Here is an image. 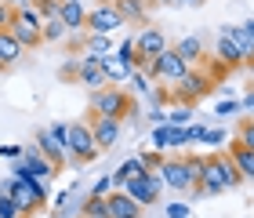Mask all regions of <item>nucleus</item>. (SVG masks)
I'll use <instances>...</instances> for the list:
<instances>
[{"label": "nucleus", "instance_id": "obj_14", "mask_svg": "<svg viewBox=\"0 0 254 218\" xmlns=\"http://www.w3.org/2000/svg\"><path fill=\"white\" fill-rule=\"evenodd\" d=\"M106 204H109V218H142V204L138 200H131L124 189H113V193H106Z\"/></svg>", "mask_w": 254, "mask_h": 218}, {"label": "nucleus", "instance_id": "obj_40", "mask_svg": "<svg viewBox=\"0 0 254 218\" xmlns=\"http://www.w3.org/2000/svg\"><path fill=\"white\" fill-rule=\"evenodd\" d=\"M26 149H18V145H0V156H7V160H18Z\"/></svg>", "mask_w": 254, "mask_h": 218}, {"label": "nucleus", "instance_id": "obj_16", "mask_svg": "<svg viewBox=\"0 0 254 218\" xmlns=\"http://www.w3.org/2000/svg\"><path fill=\"white\" fill-rule=\"evenodd\" d=\"M22 55H26V48L11 37V29H0V73H7L11 66H18Z\"/></svg>", "mask_w": 254, "mask_h": 218}, {"label": "nucleus", "instance_id": "obj_7", "mask_svg": "<svg viewBox=\"0 0 254 218\" xmlns=\"http://www.w3.org/2000/svg\"><path fill=\"white\" fill-rule=\"evenodd\" d=\"M189 70H192V66H189L186 59H182V55H178L175 48H167V51H160V55H156V59H153V62H149V66H145V73H153L156 80H164V84H178V80H182V76H186Z\"/></svg>", "mask_w": 254, "mask_h": 218}, {"label": "nucleus", "instance_id": "obj_29", "mask_svg": "<svg viewBox=\"0 0 254 218\" xmlns=\"http://www.w3.org/2000/svg\"><path fill=\"white\" fill-rule=\"evenodd\" d=\"M65 26H62V18H48V22H44V44H51V40H62L65 37Z\"/></svg>", "mask_w": 254, "mask_h": 218}, {"label": "nucleus", "instance_id": "obj_25", "mask_svg": "<svg viewBox=\"0 0 254 218\" xmlns=\"http://www.w3.org/2000/svg\"><path fill=\"white\" fill-rule=\"evenodd\" d=\"M124 22H145V0H113Z\"/></svg>", "mask_w": 254, "mask_h": 218}, {"label": "nucleus", "instance_id": "obj_33", "mask_svg": "<svg viewBox=\"0 0 254 218\" xmlns=\"http://www.w3.org/2000/svg\"><path fill=\"white\" fill-rule=\"evenodd\" d=\"M142 164L153 171V167H160L164 164V153H160V149H149V153H142Z\"/></svg>", "mask_w": 254, "mask_h": 218}, {"label": "nucleus", "instance_id": "obj_2", "mask_svg": "<svg viewBox=\"0 0 254 218\" xmlns=\"http://www.w3.org/2000/svg\"><path fill=\"white\" fill-rule=\"evenodd\" d=\"M4 189H7V197L18 204V211L26 218H33L44 208V200H48V186H37V182H29L26 175H18V171H11V178L4 182Z\"/></svg>", "mask_w": 254, "mask_h": 218}, {"label": "nucleus", "instance_id": "obj_20", "mask_svg": "<svg viewBox=\"0 0 254 218\" xmlns=\"http://www.w3.org/2000/svg\"><path fill=\"white\" fill-rule=\"evenodd\" d=\"M214 62H222L225 70H236V66H244V55L236 51V44L229 40L225 33L218 37V48H214Z\"/></svg>", "mask_w": 254, "mask_h": 218}, {"label": "nucleus", "instance_id": "obj_11", "mask_svg": "<svg viewBox=\"0 0 254 218\" xmlns=\"http://www.w3.org/2000/svg\"><path fill=\"white\" fill-rule=\"evenodd\" d=\"M73 73H76V84H84L87 91H102V87L113 84V80L106 76V70H102V59H84Z\"/></svg>", "mask_w": 254, "mask_h": 218}, {"label": "nucleus", "instance_id": "obj_8", "mask_svg": "<svg viewBox=\"0 0 254 218\" xmlns=\"http://www.w3.org/2000/svg\"><path fill=\"white\" fill-rule=\"evenodd\" d=\"M160 189H164V178H160V171H145L142 178H134V182H127L124 193L131 200H138L142 208H153V204L160 200Z\"/></svg>", "mask_w": 254, "mask_h": 218}, {"label": "nucleus", "instance_id": "obj_38", "mask_svg": "<svg viewBox=\"0 0 254 218\" xmlns=\"http://www.w3.org/2000/svg\"><path fill=\"white\" fill-rule=\"evenodd\" d=\"M167 218H189V208H186V204H171V208H167Z\"/></svg>", "mask_w": 254, "mask_h": 218}, {"label": "nucleus", "instance_id": "obj_32", "mask_svg": "<svg viewBox=\"0 0 254 218\" xmlns=\"http://www.w3.org/2000/svg\"><path fill=\"white\" fill-rule=\"evenodd\" d=\"M240 142L247 149H254V117H244L240 120Z\"/></svg>", "mask_w": 254, "mask_h": 218}, {"label": "nucleus", "instance_id": "obj_30", "mask_svg": "<svg viewBox=\"0 0 254 218\" xmlns=\"http://www.w3.org/2000/svg\"><path fill=\"white\" fill-rule=\"evenodd\" d=\"M0 218H26V215L18 211V204L7 197V189H4V186H0Z\"/></svg>", "mask_w": 254, "mask_h": 218}, {"label": "nucleus", "instance_id": "obj_44", "mask_svg": "<svg viewBox=\"0 0 254 218\" xmlns=\"http://www.w3.org/2000/svg\"><path fill=\"white\" fill-rule=\"evenodd\" d=\"M189 4H203V0H189Z\"/></svg>", "mask_w": 254, "mask_h": 218}, {"label": "nucleus", "instance_id": "obj_10", "mask_svg": "<svg viewBox=\"0 0 254 218\" xmlns=\"http://www.w3.org/2000/svg\"><path fill=\"white\" fill-rule=\"evenodd\" d=\"M117 26H124V15L117 11L113 0H102L98 7L87 11V29H91V33H113Z\"/></svg>", "mask_w": 254, "mask_h": 218}, {"label": "nucleus", "instance_id": "obj_36", "mask_svg": "<svg viewBox=\"0 0 254 218\" xmlns=\"http://www.w3.org/2000/svg\"><path fill=\"white\" fill-rule=\"evenodd\" d=\"M203 131H207V128H196V124H186V145H189V142H200V139H203Z\"/></svg>", "mask_w": 254, "mask_h": 218}, {"label": "nucleus", "instance_id": "obj_46", "mask_svg": "<svg viewBox=\"0 0 254 218\" xmlns=\"http://www.w3.org/2000/svg\"><path fill=\"white\" fill-rule=\"evenodd\" d=\"M80 218H87V215H80Z\"/></svg>", "mask_w": 254, "mask_h": 218}, {"label": "nucleus", "instance_id": "obj_17", "mask_svg": "<svg viewBox=\"0 0 254 218\" xmlns=\"http://www.w3.org/2000/svg\"><path fill=\"white\" fill-rule=\"evenodd\" d=\"M207 160H211V164L218 167V175H222V182H225V189H236L240 182H244V175H240V167H236V160L229 156V149H225V153H211Z\"/></svg>", "mask_w": 254, "mask_h": 218}, {"label": "nucleus", "instance_id": "obj_22", "mask_svg": "<svg viewBox=\"0 0 254 218\" xmlns=\"http://www.w3.org/2000/svg\"><path fill=\"white\" fill-rule=\"evenodd\" d=\"M222 33H225V37L236 44V51L244 55V62H247V59H254V40L247 37V29H244V26H225Z\"/></svg>", "mask_w": 254, "mask_h": 218}, {"label": "nucleus", "instance_id": "obj_41", "mask_svg": "<svg viewBox=\"0 0 254 218\" xmlns=\"http://www.w3.org/2000/svg\"><path fill=\"white\" fill-rule=\"evenodd\" d=\"M244 29H247V37L254 40V18H251V22H244Z\"/></svg>", "mask_w": 254, "mask_h": 218}, {"label": "nucleus", "instance_id": "obj_35", "mask_svg": "<svg viewBox=\"0 0 254 218\" xmlns=\"http://www.w3.org/2000/svg\"><path fill=\"white\" fill-rule=\"evenodd\" d=\"M200 142H211V145H222L225 142V131L222 128H214V131H203V139Z\"/></svg>", "mask_w": 254, "mask_h": 218}, {"label": "nucleus", "instance_id": "obj_39", "mask_svg": "<svg viewBox=\"0 0 254 218\" xmlns=\"http://www.w3.org/2000/svg\"><path fill=\"white\" fill-rule=\"evenodd\" d=\"M240 106H236V102H218V106H214V113H218V117H229V113H236Z\"/></svg>", "mask_w": 254, "mask_h": 218}, {"label": "nucleus", "instance_id": "obj_26", "mask_svg": "<svg viewBox=\"0 0 254 218\" xmlns=\"http://www.w3.org/2000/svg\"><path fill=\"white\" fill-rule=\"evenodd\" d=\"M102 70H106L109 80H131V70H127L117 55H102Z\"/></svg>", "mask_w": 254, "mask_h": 218}, {"label": "nucleus", "instance_id": "obj_45", "mask_svg": "<svg viewBox=\"0 0 254 218\" xmlns=\"http://www.w3.org/2000/svg\"><path fill=\"white\" fill-rule=\"evenodd\" d=\"M247 106H254V98H247Z\"/></svg>", "mask_w": 254, "mask_h": 218}, {"label": "nucleus", "instance_id": "obj_1", "mask_svg": "<svg viewBox=\"0 0 254 218\" xmlns=\"http://www.w3.org/2000/svg\"><path fill=\"white\" fill-rule=\"evenodd\" d=\"M11 37H15L26 51H37L44 44V15L37 11V4H22L15 7V18H11Z\"/></svg>", "mask_w": 254, "mask_h": 218}, {"label": "nucleus", "instance_id": "obj_19", "mask_svg": "<svg viewBox=\"0 0 254 218\" xmlns=\"http://www.w3.org/2000/svg\"><path fill=\"white\" fill-rule=\"evenodd\" d=\"M59 18H62V26L73 33V29H84L87 26V11L80 7V0H62V11H59Z\"/></svg>", "mask_w": 254, "mask_h": 218}, {"label": "nucleus", "instance_id": "obj_23", "mask_svg": "<svg viewBox=\"0 0 254 218\" xmlns=\"http://www.w3.org/2000/svg\"><path fill=\"white\" fill-rule=\"evenodd\" d=\"M175 51H178L189 66H196V62L203 59V44H200V37H186V40H178V44H175Z\"/></svg>", "mask_w": 254, "mask_h": 218}, {"label": "nucleus", "instance_id": "obj_42", "mask_svg": "<svg viewBox=\"0 0 254 218\" xmlns=\"http://www.w3.org/2000/svg\"><path fill=\"white\" fill-rule=\"evenodd\" d=\"M7 4H11V7H22V4H26V0H7Z\"/></svg>", "mask_w": 254, "mask_h": 218}, {"label": "nucleus", "instance_id": "obj_15", "mask_svg": "<svg viewBox=\"0 0 254 218\" xmlns=\"http://www.w3.org/2000/svg\"><path fill=\"white\" fill-rule=\"evenodd\" d=\"M37 149H40V153H44V156L51 160L55 167H62L65 160H69V149H65V142L59 139V135H51V128L37 135Z\"/></svg>", "mask_w": 254, "mask_h": 218}, {"label": "nucleus", "instance_id": "obj_24", "mask_svg": "<svg viewBox=\"0 0 254 218\" xmlns=\"http://www.w3.org/2000/svg\"><path fill=\"white\" fill-rule=\"evenodd\" d=\"M113 55H117V59H120L131 73H134V70H142V55H138V44H134V40H124Z\"/></svg>", "mask_w": 254, "mask_h": 218}, {"label": "nucleus", "instance_id": "obj_6", "mask_svg": "<svg viewBox=\"0 0 254 218\" xmlns=\"http://www.w3.org/2000/svg\"><path fill=\"white\" fill-rule=\"evenodd\" d=\"M15 171H18V175H26L29 182H37V186H48V182H51L55 175H59V167H55V164L40 153L37 145L26 149V153H22V156L15 160Z\"/></svg>", "mask_w": 254, "mask_h": 218}, {"label": "nucleus", "instance_id": "obj_34", "mask_svg": "<svg viewBox=\"0 0 254 218\" xmlns=\"http://www.w3.org/2000/svg\"><path fill=\"white\" fill-rule=\"evenodd\" d=\"M11 18H15V7H11L7 0H0V29H7Z\"/></svg>", "mask_w": 254, "mask_h": 218}, {"label": "nucleus", "instance_id": "obj_12", "mask_svg": "<svg viewBox=\"0 0 254 218\" xmlns=\"http://www.w3.org/2000/svg\"><path fill=\"white\" fill-rule=\"evenodd\" d=\"M134 44H138V55H142V70H145V66L156 59L160 51H167L164 33H160V29H153V26H145L142 33H138V37H134Z\"/></svg>", "mask_w": 254, "mask_h": 218}, {"label": "nucleus", "instance_id": "obj_13", "mask_svg": "<svg viewBox=\"0 0 254 218\" xmlns=\"http://www.w3.org/2000/svg\"><path fill=\"white\" fill-rule=\"evenodd\" d=\"M120 128L124 120H113V117H91V131H95V142L98 149H113L120 142Z\"/></svg>", "mask_w": 254, "mask_h": 218}, {"label": "nucleus", "instance_id": "obj_18", "mask_svg": "<svg viewBox=\"0 0 254 218\" xmlns=\"http://www.w3.org/2000/svg\"><path fill=\"white\" fill-rule=\"evenodd\" d=\"M145 164H142V156H131V160H124V164L117 167V171H113V186H117V189H124L127 186V182H134V178H142L145 175Z\"/></svg>", "mask_w": 254, "mask_h": 218}, {"label": "nucleus", "instance_id": "obj_43", "mask_svg": "<svg viewBox=\"0 0 254 218\" xmlns=\"http://www.w3.org/2000/svg\"><path fill=\"white\" fill-rule=\"evenodd\" d=\"M160 4H178V0H160Z\"/></svg>", "mask_w": 254, "mask_h": 218}, {"label": "nucleus", "instance_id": "obj_4", "mask_svg": "<svg viewBox=\"0 0 254 218\" xmlns=\"http://www.w3.org/2000/svg\"><path fill=\"white\" fill-rule=\"evenodd\" d=\"M65 149H69V156H73L76 164H87V160H95L102 153L98 142H95V131H91V120L65 124Z\"/></svg>", "mask_w": 254, "mask_h": 218}, {"label": "nucleus", "instance_id": "obj_21", "mask_svg": "<svg viewBox=\"0 0 254 218\" xmlns=\"http://www.w3.org/2000/svg\"><path fill=\"white\" fill-rule=\"evenodd\" d=\"M229 156L236 160V167H240V175H244V178H254V149H247L240 139H233V145H229Z\"/></svg>", "mask_w": 254, "mask_h": 218}, {"label": "nucleus", "instance_id": "obj_31", "mask_svg": "<svg viewBox=\"0 0 254 218\" xmlns=\"http://www.w3.org/2000/svg\"><path fill=\"white\" fill-rule=\"evenodd\" d=\"M189 120H192V109H189V106H178V109L167 113V124H175V128H186Z\"/></svg>", "mask_w": 254, "mask_h": 218}, {"label": "nucleus", "instance_id": "obj_9", "mask_svg": "<svg viewBox=\"0 0 254 218\" xmlns=\"http://www.w3.org/2000/svg\"><path fill=\"white\" fill-rule=\"evenodd\" d=\"M175 87H178V91H175V98H182V102L189 106V102H200V98L207 95V91L214 87V73H200V70H189V73L182 76Z\"/></svg>", "mask_w": 254, "mask_h": 218}, {"label": "nucleus", "instance_id": "obj_28", "mask_svg": "<svg viewBox=\"0 0 254 218\" xmlns=\"http://www.w3.org/2000/svg\"><path fill=\"white\" fill-rule=\"evenodd\" d=\"M102 55H109V33H91V40H87V59H102Z\"/></svg>", "mask_w": 254, "mask_h": 218}, {"label": "nucleus", "instance_id": "obj_5", "mask_svg": "<svg viewBox=\"0 0 254 218\" xmlns=\"http://www.w3.org/2000/svg\"><path fill=\"white\" fill-rule=\"evenodd\" d=\"M160 178H164V186H171L175 193H192L196 189V171L189 164V156H164Z\"/></svg>", "mask_w": 254, "mask_h": 218}, {"label": "nucleus", "instance_id": "obj_37", "mask_svg": "<svg viewBox=\"0 0 254 218\" xmlns=\"http://www.w3.org/2000/svg\"><path fill=\"white\" fill-rule=\"evenodd\" d=\"M109 189H113V175H109V178H98V182H95V189H91V193H95V197H106Z\"/></svg>", "mask_w": 254, "mask_h": 218}, {"label": "nucleus", "instance_id": "obj_3", "mask_svg": "<svg viewBox=\"0 0 254 218\" xmlns=\"http://www.w3.org/2000/svg\"><path fill=\"white\" fill-rule=\"evenodd\" d=\"M134 113V98L124 87H102L91 91V117H113V120H127Z\"/></svg>", "mask_w": 254, "mask_h": 218}, {"label": "nucleus", "instance_id": "obj_27", "mask_svg": "<svg viewBox=\"0 0 254 218\" xmlns=\"http://www.w3.org/2000/svg\"><path fill=\"white\" fill-rule=\"evenodd\" d=\"M80 215H87V218H109V204H106V197H91L84 200V208H80Z\"/></svg>", "mask_w": 254, "mask_h": 218}]
</instances>
